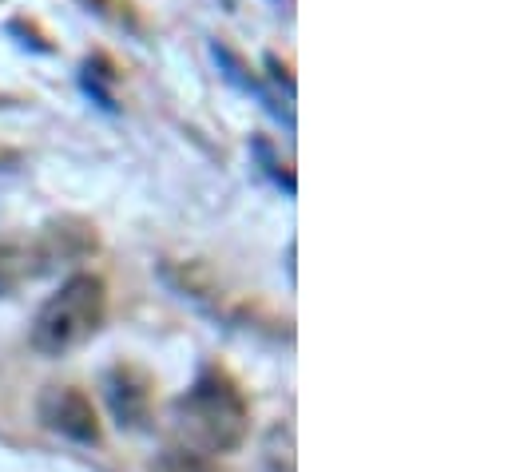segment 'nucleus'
Returning <instances> with one entry per match:
<instances>
[{
	"instance_id": "1",
	"label": "nucleus",
	"mask_w": 512,
	"mask_h": 472,
	"mask_svg": "<svg viewBox=\"0 0 512 472\" xmlns=\"http://www.w3.org/2000/svg\"><path fill=\"white\" fill-rule=\"evenodd\" d=\"M251 429V405L243 389L219 373L207 369L179 401H175V437L183 453L191 457H223L243 445Z\"/></svg>"
},
{
	"instance_id": "2",
	"label": "nucleus",
	"mask_w": 512,
	"mask_h": 472,
	"mask_svg": "<svg viewBox=\"0 0 512 472\" xmlns=\"http://www.w3.org/2000/svg\"><path fill=\"white\" fill-rule=\"evenodd\" d=\"M108 314V286L96 274L68 278L36 314L32 322V346L48 357H64L68 350L84 346Z\"/></svg>"
},
{
	"instance_id": "3",
	"label": "nucleus",
	"mask_w": 512,
	"mask_h": 472,
	"mask_svg": "<svg viewBox=\"0 0 512 472\" xmlns=\"http://www.w3.org/2000/svg\"><path fill=\"white\" fill-rule=\"evenodd\" d=\"M92 250H96V231L76 219L52 223L36 238H4L0 242V294H12L24 282H32L64 262L88 258Z\"/></svg>"
},
{
	"instance_id": "7",
	"label": "nucleus",
	"mask_w": 512,
	"mask_h": 472,
	"mask_svg": "<svg viewBox=\"0 0 512 472\" xmlns=\"http://www.w3.org/2000/svg\"><path fill=\"white\" fill-rule=\"evenodd\" d=\"M211 52H215L219 68L227 72V80H235V84H239V88H243L247 96H258V100H262L266 108H274V104H270V96H266V88H262V84H258L255 76H251V72L243 68V60H239V56H235L231 48H223V44H211Z\"/></svg>"
},
{
	"instance_id": "8",
	"label": "nucleus",
	"mask_w": 512,
	"mask_h": 472,
	"mask_svg": "<svg viewBox=\"0 0 512 472\" xmlns=\"http://www.w3.org/2000/svg\"><path fill=\"white\" fill-rule=\"evenodd\" d=\"M255 155H258V159H262V163H266V171L274 175V183H278V187H282L286 195H294V175H290V171H286V167H282V163L274 159V151H270V143H262V139H255Z\"/></svg>"
},
{
	"instance_id": "5",
	"label": "nucleus",
	"mask_w": 512,
	"mask_h": 472,
	"mask_svg": "<svg viewBox=\"0 0 512 472\" xmlns=\"http://www.w3.org/2000/svg\"><path fill=\"white\" fill-rule=\"evenodd\" d=\"M108 397H112V409L120 417V425H143L147 421V405H151V381L131 369V365H120L108 381Z\"/></svg>"
},
{
	"instance_id": "4",
	"label": "nucleus",
	"mask_w": 512,
	"mask_h": 472,
	"mask_svg": "<svg viewBox=\"0 0 512 472\" xmlns=\"http://www.w3.org/2000/svg\"><path fill=\"white\" fill-rule=\"evenodd\" d=\"M40 421L68 437V441H80V445H96L100 441V421H96V409L88 401V393H80L76 385H56L40 397Z\"/></svg>"
},
{
	"instance_id": "6",
	"label": "nucleus",
	"mask_w": 512,
	"mask_h": 472,
	"mask_svg": "<svg viewBox=\"0 0 512 472\" xmlns=\"http://www.w3.org/2000/svg\"><path fill=\"white\" fill-rule=\"evenodd\" d=\"M80 80H84V92H88V96H92V100H96V104H100L104 112H116V96L108 92V84L116 80V72H112V64H108L104 56L88 60V64H84V76H80Z\"/></svg>"
},
{
	"instance_id": "9",
	"label": "nucleus",
	"mask_w": 512,
	"mask_h": 472,
	"mask_svg": "<svg viewBox=\"0 0 512 472\" xmlns=\"http://www.w3.org/2000/svg\"><path fill=\"white\" fill-rule=\"evenodd\" d=\"M266 68L274 72V80H278V84H286V96H294V80L286 76V64H278V56H266Z\"/></svg>"
}]
</instances>
